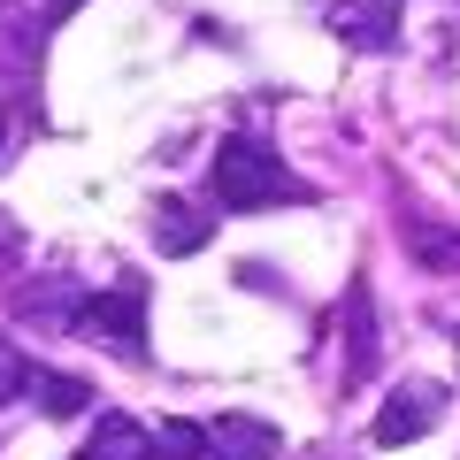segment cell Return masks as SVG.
<instances>
[{
    "mask_svg": "<svg viewBox=\"0 0 460 460\" xmlns=\"http://www.w3.org/2000/svg\"><path fill=\"white\" fill-rule=\"evenodd\" d=\"M23 392H31V407H47L54 422H69V414L93 407V384H84V376H62V368H23Z\"/></svg>",
    "mask_w": 460,
    "mask_h": 460,
    "instance_id": "9c48e42d",
    "label": "cell"
},
{
    "mask_svg": "<svg viewBox=\"0 0 460 460\" xmlns=\"http://www.w3.org/2000/svg\"><path fill=\"white\" fill-rule=\"evenodd\" d=\"M154 460H208V429L199 422H162L154 429Z\"/></svg>",
    "mask_w": 460,
    "mask_h": 460,
    "instance_id": "30bf717a",
    "label": "cell"
},
{
    "mask_svg": "<svg viewBox=\"0 0 460 460\" xmlns=\"http://www.w3.org/2000/svg\"><path fill=\"white\" fill-rule=\"evenodd\" d=\"M16 261H23V230H16V215L0 208V277H8Z\"/></svg>",
    "mask_w": 460,
    "mask_h": 460,
    "instance_id": "4fadbf2b",
    "label": "cell"
},
{
    "mask_svg": "<svg viewBox=\"0 0 460 460\" xmlns=\"http://www.w3.org/2000/svg\"><path fill=\"white\" fill-rule=\"evenodd\" d=\"M438 414H445V392H438V384H399V392L376 407V445H414V438H429Z\"/></svg>",
    "mask_w": 460,
    "mask_h": 460,
    "instance_id": "3957f363",
    "label": "cell"
},
{
    "mask_svg": "<svg viewBox=\"0 0 460 460\" xmlns=\"http://www.w3.org/2000/svg\"><path fill=\"white\" fill-rule=\"evenodd\" d=\"M208 184H215V208H223V215L284 208V199H292V208H314V184L292 177V169H284V154L261 146V138H223V146H215Z\"/></svg>",
    "mask_w": 460,
    "mask_h": 460,
    "instance_id": "6da1fadb",
    "label": "cell"
},
{
    "mask_svg": "<svg viewBox=\"0 0 460 460\" xmlns=\"http://www.w3.org/2000/svg\"><path fill=\"white\" fill-rule=\"evenodd\" d=\"M407 246L422 253V261H438V269H460V238H445L438 223H407Z\"/></svg>",
    "mask_w": 460,
    "mask_h": 460,
    "instance_id": "8fae6325",
    "label": "cell"
},
{
    "mask_svg": "<svg viewBox=\"0 0 460 460\" xmlns=\"http://www.w3.org/2000/svg\"><path fill=\"white\" fill-rule=\"evenodd\" d=\"M77 460H154V429L131 422V414H100Z\"/></svg>",
    "mask_w": 460,
    "mask_h": 460,
    "instance_id": "ba28073f",
    "label": "cell"
},
{
    "mask_svg": "<svg viewBox=\"0 0 460 460\" xmlns=\"http://www.w3.org/2000/svg\"><path fill=\"white\" fill-rule=\"evenodd\" d=\"M23 368H31V361H23L16 345L0 338V399H16V392H23Z\"/></svg>",
    "mask_w": 460,
    "mask_h": 460,
    "instance_id": "7c38bea8",
    "label": "cell"
},
{
    "mask_svg": "<svg viewBox=\"0 0 460 460\" xmlns=\"http://www.w3.org/2000/svg\"><path fill=\"white\" fill-rule=\"evenodd\" d=\"M338 338H345V384H368L376 376V299H368L361 277L338 299Z\"/></svg>",
    "mask_w": 460,
    "mask_h": 460,
    "instance_id": "277c9868",
    "label": "cell"
},
{
    "mask_svg": "<svg viewBox=\"0 0 460 460\" xmlns=\"http://www.w3.org/2000/svg\"><path fill=\"white\" fill-rule=\"evenodd\" d=\"M146 230H154V246H162L169 261H184V253H199L215 238V215H199L192 199H154V223Z\"/></svg>",
    "mask_w": 460,
    "mask_h": 460,
    "instance_id": "5b68a950",
    "label": "cell"
},
{
    "mask_svg": "<svg viewBox=\"0 0 460 460\" xmlns=\"http://www.w3.org/2000/svg\"><path fill=\"white\" fill-rule=\"evenodd\" d=\"M0 146H8V108H0Z\"/></svg>",
    "mask_w": 460,
    "mask_h": 460,
    "instance_id": "5bb4252c",
    "label": "cell"
},
{
    "mask_svg": "<svg viewBox=\"0 0 460 460\" xmlns=\"http://www.w3.org/2000/svg\"><path fill=\"white\" fill-rule=\"evenodd\" d=\"M208 453L215 460H277L284 453V429L253 422V414H223V422H208Z\"/></svg>",
    "mask_w": 460,
    "mask_h": 460,
    "instance_id": "8992f818",
    "label": "cell"
},
{
    "mask_svg": "<svg viewBox=\"0 0 460 460\" xmlns=\"http://www.w3.org/2000/svg\"><path fill=\"white\" fill-rule=\"evenodd\" d=\"M77 330L84 345H108V353H123V361H146V292L138 284H115V292L100 299H77Z\"/></svg>",
    "mask_w": 460,
    "mask_h": 460,
    "instance_id": "7a4b0ae2",
    "label": "cell"
},
{
    "mask_svg": "<svg viewBox=\"0 0 460 460\" xmlns=\"http://www.w3.org/2000/svg\"><path fill=\"white\" fill-rule=\"evenodd\" d=\"M69 8H77V0H54V16H69Z\"/></svg>",
    "mask_w": 460,
    "mask_h": 460,
    "instance_id": "9a60e30c",
    "label": "cell"
},
{
    "mask_svg": "<svg viewBox=\"0 0 460 460\" xmlns=\"http://www.w3.org/2000/svg\"><path fill=\"white\" fill-rule=\"evenodd\" d=\"M323 23L345 39V47H368V54L392 47V0H330Z\"/></svg>",
    "mask_w": 460,
    "mask_h": 460,
    "instance_id": "52a82bcc",
    "label": "cell"
}]
</instances>
